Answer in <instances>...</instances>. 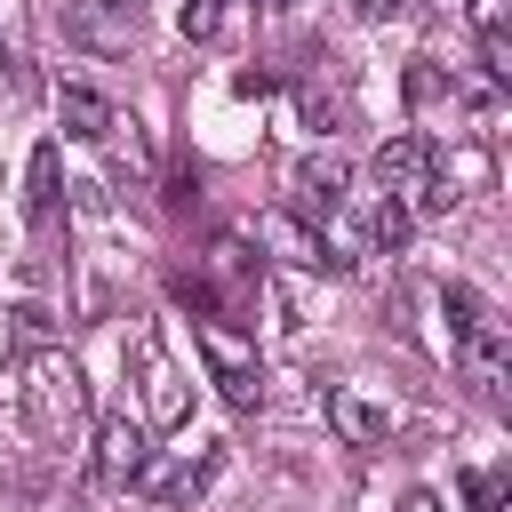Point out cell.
<instances>
[{"label":"cell","instance_id":"obj_1","mask_svg":"<svg viewBox=\"0 0 512 512\" xmlns=\"http://www.w3.org/2000/svg\"><path fill=\"white\" fill-rule=\"evenodd\" d=\"M80 408H88V376H80V360L72 352H32L24 360V416H32V432H72L80 424Z\"/></svg>","mask_w":512,"mask_h":512},{"label":"cell","instance_id":"obj_2","mask_svg":"<svg viewBox=\"0 0 512 512\" xmlns=\"http://www.w3.org/2000/svg\"><path fill=\"white\" fill-rule=\"evenodd\" d=\"M200 328V352H208V368H216V384H224V400L232 408H256L264 400V368H256V344L216 312V320H192Z\"/></svg>","mask_w":512,"mask_h":512},{"label":"cell","instance_id":"obj_3","mask_svg":"<svg viewBox=\"0 0 512 512\" xmlns=\"http://www.w3.org/2000/svg\"><path fill=\"white\" fill-rule=\"evenodd\" d=\"M128 360H136V392H144V424H160V432H176V424L192 416V392H184V376L168 368V352H160V336H136V344H128Z\"/></svg>","mask_w":512,"mask_h":512},{"label":"cell","instance_id":"obj_4","mask_svg":"<svg viewBox=\"0 0 512 512\" xmlns=\"http://www.w3.org/2000/svg\"><path fill=\"white\" fill-rule=\"evenodd\" d=\"M64 40L72 48H88V56H128V40H136V16H128V0H64Z\"/></svg>","mask_w":512,"mask_h":512},{"label":"cell","instance_id":"obj_5","mask_svg":"<svg viewBox=\"0 0 512 512\" xmlns=\"http://www.w3.org/2000/svg\"><path fill=\"white\" fill-rule=\"evenodd\" d=\"M144 472H152V424L104 416V424H96V480H104V488H128V480H144Z\"/></svg>","mask_w":512,"mask_h":512},{"label":"cell","instance_id":"obj_6","mask_svg":"<svg viewBox=\"0 0 512 512\" xmlns=\"http://www.w3.org/2000/svg\"><path fill=\"white\" fill-rule=\"evenodd\" d=\"M344 184H352V168H344L336 152H312V160L288 168V208H296L304 224H328V216L344 208Z\"/></svg>","mask_w":512,"mask_h":512},{"label":"cell","instance_id":"obj_7","mask_svg":"<svg viewBox=\"0 0 512 512\" xmlns=\"http://www.w3.org/2000/svg\"><path fill=\"white\" fill-rule=\"evenodd\" d=\"M456 360H464V376L480 384V400H504V384H512V344H504L496 320H480L472 336H456Z\"/></svg>","mask_w":512,"mask_h":512},{"label":"cell","instance_id":"obj_8","mask_svg":"<svg viewBox=\"0 0 512 512\" xmlns=\"http://www.w3.org/2000/svg\"><path fill=\"white\" fill-rule=\"evenodd\" d=\"M424 176H432V144H424V136H384V144H376V184H384L392 200L416 208Z\"/></svg>","mask_w":512,"mask_h":512},{"label":"cell","instance_id":"obj_9","mask_svg":"<svg viewBox=\"0 0 512 512\" xmlns=\"http://www.w3.org/2000/svg\"><path fill=\"white\" fill-rule=\"evenodd\" d=\"M256 240H264L280 264H328V256H320V224H304L296 208H272V216H256Z\"/></svg>","mask_w":512,"mask_h":512},{"label":"cell","instance_id":"obj_10","mask_svg":"<svg viewBox=\"0 0 512 512\" xmlns=\"http://www.w3.org/2000/svg\"><path fill=\"white\" fill-rule=\"evenodd\" d=\"M112 120H120V112H112L96 88H56V128H64L72 144H104Z\"/></svg>","mask_w":512,"mask_h":512},{"label":"cell","instance_id":"obj_11","mask_svg":"<svg viewBox=\"0 0 512 512\" xmlns=\"http://www.w3.org/2000/svg\"><path fill=\"white\" fill-rule=\"evenodd\" d=\"M328 424H336L352 448H376V440L392 432V416H384L368 392H352V384H336V392H328Z\"/></svg>","mask_w":512,"mask_h":512},{"label":"cell","instance_id":"obj_12","mask_svg":"<svg viewBox=\"0 0 512 512\" xmlns=\"http://www.w3.org/2000/svg\"><path fill=\"white\" fill-rule=\"evenodd\" d=\"M56 200H64V152H56V136H48V144H32V176H24V208H32V224H48Z\"/></svg>","mask_w":512,"mask_h":512},{"label":"cell","instance_id":"obj_13","mask_svg":"<svg viewBox=\"0 0 512 512\" xmlns=\"http://www.w3.org/2000/svg\"><path fill=\"white\" fill-rule=\"evenodd\" d=\"M208 480H216V448H200L192 464H176V472H160V480L144 472V496H152V504H192Z\"/></svg>","mask_w":512,"mask_h":512},{"label":"cell","instance_id":"obj_14","mask_svg":"<svg viewBox=\"0 0 512 512\" xmlns=\"http://www.w3.org/2000/svg\"><path fill=\"white\" fill-rule=\"evenodd\" d=\"M408 232H416V208H408V200H392V192H384V200H376V208H368V240H376V248H384V256H392V248H408Z\"/></svg>","mask_w":512,"mask_h":512},{"label":"cell","instance_id":"obj_15","mask_svg":"<svg viewBox=\"0 0 512 512\" xmlns=\"http://www.w3.org/2000/svg\"><path fill=\"white\" fill-rule=\"evenodd\" d=\"M208 264H216V280H232V288H256V256H248V240H240V232H224V240L208 248Z\"/></svg>","mask_w":512,"mask_h":512},{"label":"cell","instance_id":"obj_16","mask_svg":"<svg viewBox=\"0 0 512 512\" xmlns=\"http://www.w3.org/2000/svg\"><path fill=\"white\" fill-rule=\"evenodd\" d=\"M168 296H176V304H184L192 320H216V312H224V296H216V288H208L200 272H176V280H168Z\"/></svg>","mask_w":512,"mask_h":512},{"label":"cell","instance_id":"obj_17","mask_svg":"<svg viewBox=\"0 0 512 512\" xmlns=\"http://www.w3.org/2000/svg\"><path fill=\"white\" fill-rule=\"evenodd\" d=\"M464 496L472 512H504V472H464Z\"/></svg>","mask_w":512,"mask_h":512},{"label":"cell","instance_id":"obj_18","mask_svg":"<svg viewBox=\"0 0 512 512\" xmlns=\"http://www.w3.org/2000/svg\"><path fill=\"white\" fill-rule=\"evenodd\" d=\"M464 24L488 40V32H504V24H512V0H464Z\"/></svg>","mask_w":512,"mask_h":512},{"label":"cell","instance_id":"obj_19","mask_svg":"<svg viewBox=\"0 0 512 512\" xmlns=\"http://www.w3.org/2000/svg\"><path fill=\"white\" fill-rule=\"evenodd\" d=\"M176 32H184V40H208V32H216V0H184V8H176Z\"/></svg>","mask_w":512,"mask_h":512},{"label":"cell","instance_id":"obj_20","mask_svg":"<svg viewBox=\"0 0 512 512\" xmlns=\"http://www.w3.org/2000/svg\"><path fill=\"white\" fill-rule=\"evenodd\" d=\"M296 112H304V120H312L320 136L336 128V96H328V88H304V96H296Z\"/></svg>","mask_w":512,"mask_h":512},{"label":"cell","instance_id":"obj_21","mask_svg":"<svg viewBox=\"0 0 512 512\" xmlns=\"http://www.w3.org/2000/svg\"><path fill=\"white\" fill-rule=\"evenodd\" d=\"M232 88H240V96H272V88H280V72H264V64H248V72H240Z\"/></svg>","mask_w":512,"mask_h":512},{"label":"cell","instance_id":"obj_22","mask_svg":"<svg viewBox=\"0 0 512 512\" xmlns=\"http://www.w3.org/2000/svg\"><path fill=\"white\" fill-rule=\"evenodd\" d=\"M400 512H440V496H432V488H416V496H408Z\"/></svg>","mask_w":512,"mask_h":512},{"label":"cell","instance_id":"obj_23","mask_svg":"<svg viewBox=\"0 0 512 512\" xmlns=\"http://www.w3.org/2000/svg\"><path fill=\"white\" fill-rule=\"evenodd\" d=\"M352 8H360V16H392L400 0H352Z\"/></svg>","mask_w":512,"mask_h":512},{"label":"cell","instance_id":"obj_24","mask_svg":"<svg viewBox=\"0 0 512 512\" xmlns=\"http://www.w3.org/2000/svg\"><path fill=\"white\" fill-rule=\"evenodd\" d=\"M0 72H8V40H0Z\"/></svg>","mask_w":512,"mask_h":512},{"label":"cell","instance_id":"obj_25","mask_svg":"<svg viewBox=\"0 0 512 512\" xmlns=\"http://www.w3.org/2000/svg\"><path fill=\"white\" fill-rule=\"evenodd\" d=\"M272 8H296V0H272Z\"/></svg>","mask_w":512,"mask_h":512}]
</instances>
